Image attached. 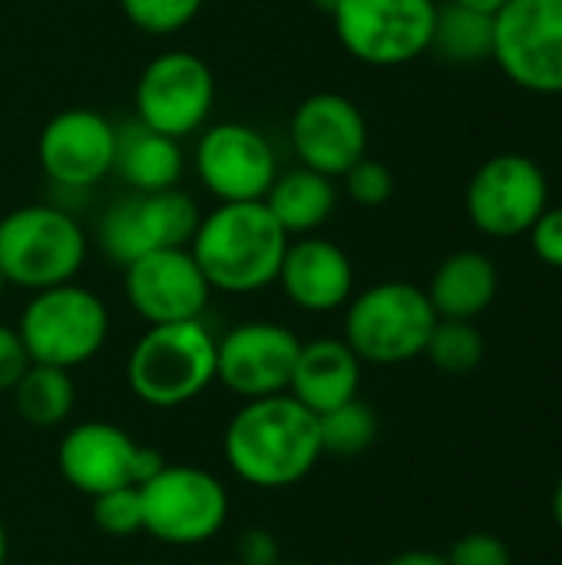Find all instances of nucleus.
Returning a JSON list of instances; mask_svg holds the SVG:
<instances>
[{
    "label": "nucleus",
    "instance_id": "9",
    "mask_svg": "<svg viewBox=\"0 0 562 565\" xmlns=\"http://www.w3.org/2000/svg\"><path fill=\"white\" fill-rule=\"evenodd\" d=\"M490 60L520 89L562 96V0H510L494 17Z\"/></svg>",
    "mask_w": 562,
    "mask_h": 565
},
{
    "label": "nucleus",
    "instance_id": "5",
    "mask_svg": "<svg viewBox=\"0 0 562 565\" xmlns=\"http://www.w3.org/2000/svg\"><path fill=\"white\" fill-rule=\"evenodd\" d=\"M437 311L424 288L411 281H381L348 301L344 341L361 364H407L424 354Z\"/></svg>",
    "mask_w": 562,
    "mask_h": 565
},
{
    "label": "nucleus",
    "instance_id": "22",
    "mask_svg": "<svg viewBox=\"0 0 562 565\" xmlns=\"http://www.w3.org/2000/svg\"><path fill=\"white\" fill-rule=\"evenodd\" d=\"M500 288L497 265L474 248L454 252L450 258L441 262V268L431 278L427 298L437 311V318H457V321H474L484 315Z\"/></svg>",
    "mask_w": 562,
    "mask_h": 565
},
{
    "label": "nucleus",
    "instance_id": "21",
    "mask_svg": "<svg viewBox=\"0 0 562 565\" xmlns=\"http://www.w3.org/2000/svg\"><path fill=\"white\" fill-rule=\"evenodd\" d=\"M113 172L132 189V192H166L179 189L185 159L182 146L172 136H162L139 119L116 129V162Z\"/></svg>",
    "mask_w": 562,
    "mask_h": 565
},
{
    "label": "nucleus",
    "instance_id": "35",
    "mask_svg": "<svg viewBox=\"0 0 562 565\" xmlns=\"http://www.w3.org/2000/svg\"><path fill=\"white\" fill-rule=\"evenodd\" d=\"M384 565H447V556H437V553H427V550H407V553L388 559Z\"/></svg>",
    "mask_w": 562,
    "mask_h": 565
},
{
    "label": "nucleus",
    "instance_id": "37",
    "mask_svg": "<svg viewBox=\"0 0 562 565\" xmlns=\"http://www.w3.org/2000/svg\"><path fill=\"white\" fill-rule=\"evenodd\" d=\"M553 520L560 523L562 530V477L560 483H556V490H553Z\"/></svg>",
    "mask_w": 562,
    "mask_h": 565
},
{
    "label": "nucleus",
    "instance_id": "20",
    "mask_svg": "<svg viewBox=\"0 0 562 565\" xmlns=\"http://www.w3.org/2000/svg\"><path fill=\"white\" fill-rule=\"evenodd\" d=\"M358 387H361V358L348 348L344 338H315L298 348L288 394L315 417L354 401Z\"/></svg>",
    "mask_w": 562,
    "mask_h": 565
},
{
    "label": "nucleus",
    "instance_id": "14",
    "mask_svg": "<svg viewBox=\"0 0 562 565\" xmlns=\"http://www.w3.org/2000/svg\"><path fill=\"white\" fill-rule=\"evenodd\" d=\"M195 175L219 202H265L278 179V159L255 126L215 122L195 142Z\"/></svg>",
    "mask_w": 562,
    "mask_h": 565
},
{
    "label": "nucleus",
    "instance_id": "19",
    "mask_svg": "<svg viewBox=\"0 0 562 565\" xmlns=\"http://www.w3.org/2000/svg\"><path fill=\"white\" fill-rule=\"evenodd\" d=\"M275 281L282 285L285 298L295 308L311 315H328L351 301L354 268L341 245L318 235H301L288 242Z\"/></svg>",
    "mask_w": 562,
    "mask_h": 565
},
{
    "label": "nucleus",
    "instance_id": "28",
    "mask_svg": "<svg viewBox=\"0 0 562 565\" xmlns=\"http://www.w3.org/2000/svg\"><path fill=\"white\" fill-rule=\"evenodd\" d=\"M205 0H119L126 20L149 33V36H169L189 26Z\"/></svg>",
    "mask_w": 562,
    "mask_h": 565
},
{
    "label": "nucleus",
    "instance_id": "3",
    "mask_svg": "<svg viewBox=\"0 0 562 565\" xmlns=\"http://www.w3.org/2000/svg\"><path fill=\"white\" fill-rule=\"evenodd\" d=\"M215 334L195 321L149 324L126 361L129 391L149 407H182L215 384Z\"/></svg>",
    "mask_w": 562,
    "mask_h": 565
},
{
    "label": "nucleus",
    "instance_id": "23",
    "mask_svg": "<svg viewBox=\"0 0 562 565\" xmlns=\"http://www.w3.org/2000/svg\"><path fill=\"white\" fill-rule=\"evenodd\" d=\"M265 205L275 215V222L288 232V238L291 235L301 238V235H315L335 215L338 189H335V179L301 166L272 182Z\"/></svg>",
    "mask_w": 562,
    "mask_h": 565
},
{
    "label": "nucleus",
    "instance_id": "40",
    "mask_svg": "<svg viewBox=\"0 0 562 565\" xmlns=\"http://www.w3.org/2000/svg\"><path fill=\"white\" fill-rule=\"evenodd\" d=\"M3 291H7V278L0 275V298H3Z\"/></svg>",
    "mask_w": 562,
    "mask_h": 565
},
{
    "label": "nucleus",
    "instance_id": "17",
    "mask_svg": "<svg viewBox=\"0 0 562 565\" xmlns=\"http://www.w3.org/2000/svg\"><path fill=\"white\" fill-rule=\"evenodd\" d=\"M40 166L46 179L60 189H93L99 185L116 162V126L86 106L56 113L36 142Z\"/></svg>",
    "mask_w": 562,
    "mask_h": 565
},
{
    "label": "nucleus",
    "instance_id": "33",
    "mask_svg": "<svg viewBox=\"0 0 562 565\" xmlns=\"http://www.w3.org/2000/svg\"><path fill=\"white\" fill-rule=\"evenodd\" d=\"M26 367H30V354H26L17 328L0 324V394L13 391V384L23 377Z\"/></svg>",
    "mask_w": 562,
    "mask_h": 565
},
{
    "label": "nucleus",
    "instance_id": "25",
    "mask_svg": "<svg viewBox=\"0 0 562 565\" xmlns=\"http://www.w3.org/2000/svg\"><path fill=\"white\" fill-rule=\"evenodd\" d=\"M431 50H437L450 63H484L494 56V17L447 3L437 7V26Z\"/></svg>",
    "mask_w": 562,
    "mask_h": 565
},
{
    "label": "nucleus",
    "instance_id": "24",
    "mask_svg": "<svg viewBox=\"0 0 562 565\" xmlns=\"http://www.w3.org/2000/svg\"><path fill=\"white\" fill-rule=\"evenodd\" d=\"M13 404H17V414L33 427L63 424L76 404V387H73L70 371L30 361L23 377L13 384Z\"/></svg>",
    "mask_w": 562,
    "mask_h": 565
},
{
    "label": "nucleus",
    "instance_id": "13",
    "mask_svg": "<svg viewBox=\"0 0 562 565\" xmlns=\"http://www.w3.org/2000/svg\"><path fill=\"white\" fill-rule=\"evenodd\" d=\"M550 209L547 172L520 152L487 159L467 185V215L490 238H517Z\"/></svg>",
    "mask_w": 562,
    "mask_h": 565
},
{
    "label": "nucleus",
    "instance_id": "29",
    "mask_svg": "<svg viewBox=\"0 0 562 565\" xmlns=\"http://www.w3.org/2000/svg\"><path fill=\"white\" fill-rule=\"evenodd\" d=\"M93 520L109 536L142 533V497L139 487H119L93 497Z\"/></svg>",
    "mask_w": 562,
    "mask_h": 565
},
{
    "label": "nucleus",
    "instance_id": "8",
    "mask_svg": "<svg viewBox=\"0 0 562 565\" xmlns=\"http://www.w3.org/2000/svg\"><path fill=\"white\" fill-rule=\"evenodd\" d=\"M142 533L166 546H199L222 533L229 520V493L202 467L166 463L139 487Z\"/></svg>",
    "mask_w": 562,
    "mask_h": 565
},
{
    "label": "nucleus",
    "instance_id": "16",
    "mask_svg": "<svg viewBox=\"0 0 562 565\" xmlns=\"http://www.w3.org/2000/svg\"><path fill=\"white\" fill-rule=\"evenodd\" d=\"M298 348L301 341L285 324L245 321L219 338L215 381L245 401L288 394Z\"/></svg>",
    "mask_w": 562,
    "mask_h": 565
},
{
    "label": "nucleus",
    "instance_id": "12",
    "mask_svg": "<svg viewBox=\"0 0 562 565\" xmlns=\"http://www.w3.org/2000/svg\"><path fill=\"white\" fill-rule=\"evenodd\" d=\"M215 106V76L189 50H169L146 63L136 83V116L142 126L185 139L199 132Z\"/></svg>",
    "mask_w": 562,
    "mask_h": 565
},
{
    "label": "nucleus",
    "instance_id": "4",
    "mask_svg": "<svg viewBox=\"0 0 562 565\" xmlns=\"http://www.w3.org/2000/svg\"><path fill=\"white\" fill-rule=\"evenodd\" d=\"M89 242L73 212L36 202L0 218V275L7 285L43 291L79 275Z\"/></svg>",
    "mask_w": 562,
    "mask_h": 565
},
{
    "label": "nucleus",
    "instance_id": "18",
    "mask_svg": "<svg viewBox=\"0 0 562 565\" xmlns=\"http://www.w3.org/2000/svg\"><path fill=\"white\" fill-rule=\"evenodd\" d=\"M291 149L298 162L328 179H341L368 156V119L341 93H311L291 116Z\"/></svg>",
    "mask_w": 562,
    "mask_h": 565
},
{
    "label": "nucleus",
    "instance_id": "38",
    "mask_svg": "<svg viewBox=\"0 0 562 565\" xmlns=\"http://www.w3.org/2000/svg\"><path fill=\"white\" fill-rule=\"evenodd\" d=\"M0 565H7V530H3V520H0Z\"/></svg>",
    "mask_w": 562,
    "mask_h": 565
},
{
    "label": "nucleus",
    "instance_id": "36",
    "mask_svg": "<svg viewBox=\"0 0 562 565\" xmlns=\"http://www.w3.org/2000/svg\"><path fill=\"white\" fill-rule=\"evenodd\" d=\"M450 3H460V7H470V10H480V13H490L497 17L510 0H450Z\"/></svg>",
    "mask_w": 562,
    "mask_h": 565
},
{
    "label": "nucleus",
    "instance_id": "32",
    "mask_svg": "<svg viewBox=\"0 0 562 565\" xmlns=\"http://www.w3.org/2000/svg\"><path fill=\"white\" fill-rule=\"evenodd\" d=\"M530 245H533V255L550 265V268H560L562 271V209H547L533 228H530Z\"/></svg>",
    "mask_w": 562,
    "mask_h": 565
},
{
    "label": "nucleus",
    "instance_id": "34",
    "mask_svg": "<svg viewBox=\"0 0 562 565\" xmlns=\"http://www.w3.org/2000/svg\"><path fill=\"white\" fill-rule=\"evenodd\" d=\"M235 556L242 565H282L278 543L268 530H248L238 536Z\"/></svg>",
    "mask_w": 562,
    "mask_h": 565
},
{
    "label": "nucleus",
    "instance_id": "6",
    "mask_svg": "<svg viewBox=\"0 0 562 565\" xmlns=\"http://www.w3.org/2000/svg\"><path fill=\"white\" fill-rule=\"evenodd\" d=\"M17 334L33 364L73 371L103 351L109 338V311L99 295L66 281L33 291Z\"/></svg>",
    "mask_w": 562,
    "mask_h": 565
},
{
    "label": "nucleus",
    "instance_id": "27",
    "mask_svg": "<svg viewBox=\"0 0 562 565\" xmlns=\"http://www.w3.org/2000/svg\"><path fill=\"white\" fill-rule=\"evenodd\" d=\"M424 354L444 374H470L484 361V334L474 328V321L437 318Z\"/></svg>",
    "mask_w": 562,
    "mask_h": 565
},
{
    "label": "nucleus",
    "instance_id": "1",
    "mask_svg": "<svg viewBox=\"0 0 562 565\" xmlns=\"http://www.w3.org/2000/svg\"><path fill=\"white\" fill-rule=\"evenodd\" d=\"M225 460L238 480L282 490L305 480L321 460L318 417L291 394L245 401L225 427Z\"/></svg>",
    "mask_w": 562,
    "mask_h": 565
},
{
    "label": "nucleus",
    "instance_id": "11",
    "mask_svg": "<svg viewBox=\"0 0 562 565\" xmlns=\"http://www.w3.org/2000/svg\"><path fill=\"white\" fill-rule=\"evenodd\" d=\"M56 463L63 480L93 500L119 487H142L166 467V457L136 444L116 424L86 420L60 440Z\"/></svg>",
    "mask_w": 562,
    "mask_h": 565
},
{
    "label": "nucleus",
    "instance_id": "26",
    "mask_svg": "<svg viewBox=\"0 0 562 565\" xmlns=\"http://www.w3.org/2000/svg\"><path fill=\"white\" fill-rule=\"evenodd\" d=\"M318 437H321V454L358 457L374 444L378 417L364 401L354 397L328 414H318Z\"/></svg>",
    "mask_w": 562,
    "mask_h": 565
},
{
    "label": "nucleus",
    "instance_id": "7",
    "mask_svg": "<svg viewBox=\"0 0 562 565\" xmlns=\"http://www.w3.org/2000/svg\"><path fill=\"white\" fill-rule=\"evenodd\" d=\"M341 46L368 66H404L431 50L437 0H335Z\"/></svg>",
    "mask_w": 562,
    "mask_h": 565
},
{
    "label": "nucleus",
    "instance_id": "2",
    "mask_svg": "<svg viewBox=\"0 0 562 565\" xmlns=\"http://www.w3.org/2000/svg\"><path fill=\"white\" fill-rule=\"evenodd\" d=\"M288 242L265 202H219L199 218L189 252L212 291L255 295L275 285Z\"/></svg>",
    "mask_w": 562,
    "mask_h": 565
},
{
    "label": "nucleus",
    "instance_id": "39",
    "mask_svg": "<svg viewBox=\"0 0 562 565\" xmlns=\"http://www.w3.org/2000/svg\"><path fill=\"white\" fill-rule=\"evenodd\" d=\"M315 3H318V7H325V10H331V3H335V0H315Z\"/></svg>",
    "mask_w": 562,
    "mask_h": 565
},
{
    "label": "nucleus",
    "instance_id": "15",
    "mask_svg": "<svg viewBox=\"0 0 562 565\" xmlns=\"http://www.w3.org/2000/svg\"><path fill=\"white\" fill-rule=\"evenodd\" d=\"M123 291L129 308L146 324H176L202 318L209 305V281L185 248H159L123 268Z\"/></svg>",
    "mask_w": 562,
    "mask_h": 565
},
{
    "label": "nucleus",
    "instance_id": "31",
    "mask_svg": "<svg viewBox=\"0 0 562 565\" xmlns=\"http://www.w3.org/2000/svg\"><path fill=\"white\" fill-rule=\"evenodd\" d=\"M447 565H513L510 546L494 533L460 536L447 556Z\"/></svg>",
    "mask_w": 562,
    "mask_h": 565
},
{
    "label": "nucleus",
    "instance_id": "10",
    "mask_svg": "<svg viewBox=\"0 0 562 565\" xmlns=\"http://www.w3.org/2000/svg\"><path fill=\"white\" fill-rule=\"evenodd\" d=\"M199 205L182 189L166 192H132L113 202L99 225L96 242L109 262L119 268L159 248H185L199 228Z\"/></svg>",
    "mask_w": 562,
    "mask_h": 565
},
{
    "label": "nucleus",
    "instance_id": "30",
    "mask_svg": "<svg viewBox=\"0 0 562 565\" xmlns=\"http://www.w3.org/2000/svg\"><path fill=\"white\" fill-rule=\"evenodd\" d=\"M341 179H344L348 195L358 205H364V209H378V205H384L394 195V175H391V169L384 162L371 159V156L358 159Z\"/></svg>",
    "mask_w": 562,
    "mask_h": 565
}]
</instances>
